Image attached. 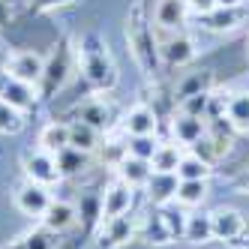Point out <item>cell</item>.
<instances>
[{"mask_svg": "<svg viewBox=\"0 0 249 249\" xmlns=\"http://www.w3.org/2000/svg\"><path fill=\"white\" fill-rule=\"evenodd\" d=\"M177 183H180V177H177V174L153 171L150 180H147V186H144L147 201H150L153 207H168V204L174 201V195H177Z\"/></svg>", "mask_w": 249, "mask_h": 249, "instance_id": "obj_18", "label": "cell"}, {"mask_svg": "<svg viewBox=\"0 0 249 249\" xmlns=\"http://www.w3.org/2000/svg\"><path fill=\"white\" fill-rule=\"evenodd\" d=\"M186 3H189V12H195V15H207L216 9V0H186Z\"/></svg>", "mask_w": 249, "mask_h": 249, "instance_id": "obj_35", "label": "cell"}, {"mask_svg": "<svg viewBox=\"0 0 249 249\" xmlns=\"http://www.w3.org/2000/svg\"><path fill=\"white\" fill-rule=\"evenodd\" d=\"M243 249H249V246H243Z\"/></svg>", "mask_w": 249, "mask_h": 249, "instance_id": "obj_40", "label": "cell"}, {"mask_svg": "<svg viewBox=\"0 0 249 249\" xmlns=\"http://www.w3.org/2000/svg\"><path fill=\"white\" fill-rule=\"evenodd\" d=\"M213 219V240L219 243H237V237L246 231V216L237 207H216L210 213Z\"/></svg>", "mask_w": 249, "mask_h": 249, "instance_id": "obj_13", "label": "cell"}, {"mask_svg": "<svg viewBox=\"0 0 249 249\" xmlns=\"http://www.w3.org/2000/svg\"><path fill=\"white\" fill-rule=\"evenodd\" d=\"M135 204V189L129 183H123L120 177H114V180L105 186L102 192V201H99V222L105 219H114L120 216V213H129Z\"/></svg>", "mask_w": 249, "mask_h": 249, "instance_id": "obj_11", "label": "cell"}, {"mask_svg": "<svg viewBox=\"0 0 249 249\" xmlns=\"http://www.w3.org/2000/svg\"><path fill=\"white\" fill-rule=\"evenodd\" d=\"M114 174L120 177L123 183H129L135 192L138 189H144L147 186V180H150V174H153V165L147 162V159H138V156H123L120 162H117V168H114Z\"/></svg>", "mask_w": 249, "mask_h": 249, "instance_id": "obj_19", "label": "cell"}, {"mask_svg": "<svg viewBox=\"0 0 249 249\" xmlns=\"http://www.w3.org/2000/svg\"><path fill=\"white\" fill-rule=\"evenodd\" d=\"M72 66H75V51L69 48L66 42L54 45V51L45 57V72H42V81H39V96L57 93L60 87L69 81V75H72Z\"/></svg>", "mask_w": 249, "mask_h": 249, "instance_id": "obj_6", "label": "cell"}, {"mask_svg": "<svg viewBox=\"0 0 249 249\" xmlns=\"http://www.w3.org/2000/svg\"><path fill=\"white\" fill-rule=\"evenodd\" d=\"M120 126H123V135H156L159 114H156V108H150L147 102H138L120 117Z\"/></svg>", "mask_w": 249, "mask_h": 249, "instance_id": "obj_15", "label": "cell"}, {"mask_svg": "<svg viewBox=\"0 0 249 249\" xmlns=\"http://www.w3.org/2000/svg\"><path fill=\"white\" fill-rule=\"evenodd\" d=\"M9 18H12V9H9V3H6V0H0V27H3Z\"/></svg>", "mask_w": 249, "mask_h": 249, "instance_id": "obj_37", "label": "cell"}, {"mask_svg": "<svg viewBox=\"0 0 249 249\" xmlns=\"http://www.w3.org/2000/svg\"><path fill=\"white\" fill-rule=\"evenodd\" d=\"M210 174H213V165L204 162L201 156H195L192 150H186L180 165H177V177L180 180H210Z\"/></svg>", "mask_w": 249, "mask_h": 249, "instance_id": "obj_29", "label": "cell"}, {"mask_svg": "<svg viewBox=\"0 0 249 249\" xmlns=\"http://www.w3.org/2000/svg\"><path fill=\"white\" fill-rule=\"evenodd\" d=\"M213 84H216V75H213V69H201V72H189L180 84H177L174 90V99L180 102L186 96H195V93H210Z\"/></svg>", "mask_w": 249, "mask_h": 249, "instance_id": "obj_26", "label": "cell"}, {"mask_svg": "<svg viewBox=\"0 0 249 249\" xmlns=\"http://www.w3.org/2000/svg\"><path fill=\"white\" fill-rule=\"evenodd\" d=\"M72 120H84V123H90L96 132L111 135L117 129V123H120V111L105 93H93V96L81 99L72 108Z\"/></svg>", "mask_w": 249, "mask_h": 249, "instance_id": "obj_4", "label": "cell"}, {"mask_svg": "<svg viewBox=\"0 0 249 249\" xmlns=\"http://www.w3.org/2000/svg\"><path fill=\"white\" fill-rule=\"evenodd\" d=\"M78 0H30V9L36 12H48V9H60V6H72Z\"/></svg>", "mask_w": 249, "mask_h": 249, "instance_id": "obj_34", "label": "cell"}, {"mask_svg": "<svg viewBox=\"0 0 249 249\" xmlns=\"http://www.w3.org/2000/svg\"><path fill=\"white\" fill-rule=\"evenodd\" d=\"M21 168H24V174H27V180H33V183H42V186H57L60 180H63V174H60V168H57V156L54 153H45V150H27L24 156H21Z\"/></svg>", "mask_w": 249, "mask_h": 249, "instance_id": "obj_8", "label": "cell"}, {"mask_svg": "<svg viewBox=\"0 0 249 249\" xmlns=\"http://www.w3.org/2000/svg\"><path fill=\"white\" fill-rule=\"evenodd\" d=\"M156 147H159L156 135H126V153L129 156H138V159H147L150 162Z\"/></svg>", "mask_w": 249, "mask_h": 249, "instance_id": "obj_31", "label": "cell"}, {"mask_svg": "<svg viewBox=\"0 0 249 249\" xmlns=\"http://www.w3.org/2000/svg\"><path fill=\"white\" fill-rule=\"evenodd\" d=\"M186 147H180L177 141H159V147L150 159L153 171H168V174H177V165H180Z\"/></svg>", "mask_w": 249, "mask_h": 249, "instance_id": "obj_27", "label": "cell"}, {"mask_svg": "<svg viewBox=\"0 0 249 249\" xmlns=\"http://www.w3.org/2000/svg\"><path fill=\"white\" fill-rule=\"evenodd\" d=\"M225 120L234 132H249V90H234L225 96Z\"/></svg>", "mask_w": 249, "mask_h": 249, "instance_id": "obj_21", "label": "cell"}, {"mask_svg": "<svg viewBox=\"0 0 249 249\" xmlns=\"http://www.w3.org/2000/svg\"><path fill=\"white\" fill-rule=\"evenodd\" d=\"M135 237H138V216H132V210H129V213L114 216V219L99 222L96 249H120V246H126Z\"/></svg>", "mask_w": 249, "mask_h": 249, "instance_id": "obj_7", "label": "cell"}, {"mask_svg": "<svg viewBox=\"0 0 249 249\" xmlns=\"http://www.w3.org/2000/svg\"><path fill=\"white\" fill-rule=\"evenodd\" d=\"M99 144H102V132H96L84 120H69V147L84 150V153H96Z\"/></svg>", "mask_w": 249, "mask_h": 249, "instance_id": "obj_23", "label": "cell"}, {"mask_svg": "<svg viewBox=\"0 0 249 249\" xmlns=\"http://www.w3.org/2000/svg\"><path fill=\"white\" fill-rule=\"evenodd\" d=\"M57 243H60V234H54L51 228L39 225V228L27 231V234H21L9 249H57Z\"/></svg>", "mask_w": 249, "mask_h": 249, "instance_id": "obj_28", "label": "cell"}, {"mask_svg": "<svg viewBox=\"0 0 249 249\" xmlns=\"http://www.w3.org/2000/svg\"><path fill=\"white\" fill-rule=\"evenodd\" d=\"M63 147H69V123L63 120H51L39 129V150L45 153H60Z\"/></svg>", "mask_w": 249, "mask_h": 249, "instance_id": "obj_24", "label": "cell"}, {"mask_svg": "<svg viewBox=\"0 0 249 249\" xmlns=\"http://www.w3.org/2000/svg\"><path fill=\"white\" fill-rule=\"evenodd\" d=\"M75 219H78V213H75V207L69 204V201H51L48 204V210L42 213V219H39V225H45V228H51L54 234H63V231H69L75 225Z\"/></svg>", "mask_w": 249, "mask_h": 249, "instance_id": "obj_20", "label": "cell"}, {"mask_svg": "<svg viewBox=\"0 0 249 249\" xmlns=\"http://www.w3.org/2000/svg\"><path fill=\"white\" fill-rule=\"evenodd\" d=\"M75 63L81 69V78L87 81L93 93H111L117 84V63L108 51V42H105L99 33H84L78 39L75 48Z\"/></svg>", "mask_w": 249, "mask_h": 249, "instance_id": "obj_1", "label": "cell"}, {"mask_svg": "<svg viewBox=\"0 0 249 249\" xmlns=\"http://www.w3.org/2000/svg\"><path fill=\"white\" fill-rule=\"evenodd\" d=\"M207 198V180H180L177 183V195H174V204L180 207H198Z\"/></svg>", "mask_w": 249, "mask_h": 249, "instance_id": "obj_30", "label": "cell"}, {"mask_svg": "<svg viewBox=\"0 0 249 249\" xmlns=\"http://www.w3.org/2000/svg\"><path fill=\"white\" fill-rule=\"evenodd\" d=\"M201 27L210 33H234L237 27H243L249 21V9L246 6H216L207 15H198Z\"/></svg>", "mask_w": 249, "mask_h": 249, "instance_id": "obj_14", "label": "cell"}, {"mask_svg": "<svg viewBox=\"0 0 249 249\" xmlns=\"http://www.w3.org/2000/svg\"><path fill=\"white\" fill-rule=\"evenodd\" d=\"M231 147H234V138H231V126H228V120L222 114L216 117H207V132L195 141V144L189 147L195 156H201L204 162L210 165H219L222 159L231 153Z\"/></svg>", "mask_w": 249, "mask_h": 249, "instance_id": "obj_3", "label": "cell"}, {"mask_svg": "<svg viewBox=\"0 0 249 249\" xmlns=\"http://www.w3.org/2000/svg\"><path fill=\"white\" fill-rule=\"evenodd\" d=\"M246 54H249V39H246Z\"/></svg>", "mask_w": 249, "mask_h": 249, "instance_id": "obj_39", "label": "cell"}, {"mask_svg": "<svg viewBox=\"0 0 249 249\" xmlns=\"http://www.w3.org/2000/svg\"><path fill=\"white\" fill-rule=\"evenodd\" d=\"M210 102H213V90L210 93H195V96H186L177 102V111H186V114H198V117H207L210 111Z\"/></svg>", "mask_w": 249, "mask_h": 249, "instance_id": "obj_33", "label": "cell"}, {"mask_svg": "<svg viewBox=\"0 0 249 249\" xmlns=\"http://www.w3.org/2000/svg\"><path fill=\"white\" fill-rule=\"evenodd\" d=\"M153 36H156L159 60L165 66H186L198 57V45H195V39L186 30H159V27H153Z\"/></svg>", "mask_w": 249, "mask_h": 249, "instance_id": "obj_5", "label": "cell"}, {"mask_svg": "<svg viewBox=\"0 0 249 249\" xmlns=\"http://www.w3.org/2000/svg\"><path fill=\"white\" fill-rule=\"evenodd\" d=\"M189 21L186 0H156L153 6V27L159 30H183Z\"/></svg>", "mask_w": 249, "mask_h": 249, "instance_id": "obj_16", "label": "cell"}, {"mask_svg": "<svg viewBox=\"0 0 249 249\" xmlns=\"http://www.w3.org/2000/svg\"><path fill=\"white\" fill-rule=\"evenodd\" d=\"M24 129V114L12 105L0 102V135H18Z\"/></svg>", "mask_w": 249, "mask_h": 249, "instance_id": "obj_32", "label": "cell"}, {"mask_svg": "<svg viewBox=\"0 0 249 249\" xmlns=\"http://www.w3.org/2000/svg\"><path fill=\"white\" fill-rule=\"evenodd\" d=\"M204 132H207V117L186 114V111H177V114L171 117V138H174L180 147H186V150H189Z\"/></svg>", "mask_w": 249, "mask_h": 249, "instance_id": "obj_17", "label": "cell"}, {"mask_svg": "<svg viewBox=\"0 0 249 249\" xmlns=\"http://www.w3.org/2000/svg\"><path fill=\"white\" fill-rule=\"evenodd\" d=\"M234 189L240 192V195H249V162L240 168V174L234 177Z\"/></svg>", "mask_w": 249, "mask_h": 249, "instance_id": "obj_36", "label": "cell"}, {"mask_svg": "<svg viewBox=\"0 0 249 249\" xmlns=\"http://www.w3.org/2000/svg\"><path fill=\"white\" fill-rule=\"evenodd\" d=\"M90 162H93V153H84V150H75V147H63L57 153V168H60L63 177H81V174H87Z\"/></svg>", "mask_w": 249, "mask_h": 249, "instance_id": "obj_25", "label": "cell"}, {"mask_svg": "<svg viewBox=\"0 0 249 249\" xmlns=\"http://www.w3.org/2000/svg\"><path fill=\"white\" fill-rule=\"evenodd\" d=\"M126 42L135 63L141 66V72L147 78H153L159 72V51H156V36H153V27L141 18V15H132V21L126 24Z\"/></svg>", "mask_w": 249, "mask_h": 249, "instance_id": "obj_2", "label": "cell"}, {"mask_svg": "<svg viewBox=\"0 0 249 249\" xmlns=\"http://www.w3.org/2000/svg\"><path fill=\"white\" fill-rule=\"evenodd\" d=\"M183 240L186 243H195V246L213 243V219H210V213H186Z\"/></svg>", "mask_w": 249, "mask_h": 249, "instance_id": "obj_22", "label": "cell"}, {"mask_svg": "<svg viewBox=\"0 0 249 249\" xmlns=\"http://www.w3.org/2000/svg\"><path fill=\"white\" fill-rule=\"evenodd\" d=\"M216 6H243V0H216Z\"/></svg>", "mask_w": 249, "mask_h": 249, "instance_id": "obj_38", "label": "cell"}, {"mask_svg": "<svg viewBox=\"0 0 249 249\" xmlns=\"http://www.w3.org/2000/svg\"><path fill=\"white\" fill-rule=\"evenodd\" d=\"M39 99H42L39 87H33L27 81H18L15 75H9L6 69H0V102H6L12 108H18L21 114H27V111L36 108Z\"/></svg>", "mask_w": 249, "mask_h": 249, "instance_id": "obj_9", "label": "cell"}, {"mask_svg": "<svg viewBox=\"0 0 249 249\" xmlns=\"http://www.w3.org/2000/svg\"><path fill=\"white\" fill-rule=\"evenodd\" d=\"M3 69L9 75H15L18 81H27L33 87H39L42 72H45V54H39V51H33V48H18V51H12L6 57Z\"/></svg>", "mask_w": 249, "mask_h": 249, "instance_id": "obj_10", "label": "cell"}, {"mask_svg": "<svg viewBox=\"0 0 249 249\" xmlns=\"http://www.w3.org/2000/svg\"><path fill=\"white\" fill-rule=\"evenodd\" d=\"M12 201H15V207H18L24 216H30V219H42V213L48 210L51 201H54V195H51V189L42 186V183L24 180L18 189H15Z\"/></svg>", "mask_w": 249, "mask_h": 249, "instance_id": "obj_12", "label": "cell"}]
</instances>
